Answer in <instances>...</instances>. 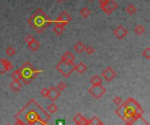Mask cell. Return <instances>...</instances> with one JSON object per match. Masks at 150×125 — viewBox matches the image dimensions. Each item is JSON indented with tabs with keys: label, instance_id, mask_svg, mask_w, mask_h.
I'll list each match as a JSON object with an SVG mask.
<instances>
[{
	"label": "cell",
	"instance_id": "obj_1",
	"mask_svg": "<svg viewBox=\"0 0 150 125\" xmlns=\"http://www.w3.org/2000/svg\"><path fill=\"white\" fill-rule=\"evenodd\" d=\"M15 118L25 125H47L51 117L33 99L15 116Z\"/></svg>",
	"mask_w": 150,
	"mask_h": 125
},
{
	"label": "cell",
	"instance_id": "obj_2",
	"mask_svg": "<svg viewBox=\"0 0 150 125\" xmlns=\"http://www.w3.org/2000/svg\"><path fill=\"white\" fill-rule=\"evenodd\" d=\"M53 22L54 21L49 18L41 9H38L28 19V23L38 32H42Z\"/></svg>",
	"mask_w": 150,
	"mask_h": 125
},
{
	"label": "cell",
	"instance_id": "obj_3",
	"mask_svg": "<svg viewBox=\"0 0 150 125\" xmlns=\"http://www.w3.org/2000/svg\"><path fill=\"white\" fill-rule=\"evenodd\" d=\"M19 69H20L21 77H22L21 81H23L24 84H29L37 74H39L40 73H42V70L34 69L33 65L28 61L25 62Z\"/></svg>",
	"mask_w": 150,
	"mask_h": 125
},
{
	"label": "cell",
	"instance_id": "obj_4",
	"mask_svg": "<svg viewBox=\"0 0 150 125\" xmlns=\"http://www.w3.org/2000/svg\"><path fill=\"white\" fill-rule=\"evenodd\" d=\"M75 63H70L61 60V61L56 65V69L66 78L69 77L70 74L75 71Z\"/></svg>",
	"mask_w": 150,
	"mask_h": 125
},
{
	"label": "cell",
	"instance_id": "obj_5",
	"mask_svg": "<svg viewBox=\"0 0 150 125\" xmlns=\"http://www.w3.org/2000/svg\"><path fill=\"white\" fill-rule=\"evenodd\" d=\"M106 92V89L102 86V85H98V86H91L89 88V93L95 98V99H99L101 98Z\"/></svg>",
	"mask_w": 150,
	"mask_h": 125
},
{
	"label": "cell",
	"instance_id": "obj_6",
	"mask_svg": "<svg viewBox=\"0 0 150 125\" xmlns=\"http://www.w3.org/2000/svg\"><path fill=\"white\" fill-rule=\"evenodd\" d=\"M100 8L102 9V11L107 14V15H111L113 11H115V10L118 8V4L114 1V0H109V2H107L105 4L100 6Z\"/></svg>",
	"mask_w": 150,
	"mask_h": 125
},
{
	"label": "cell",
	"instance_id": "obj_7",
	"mask_svg": "<svg viewBox=\"0 0 150 125\" xmlns=\"http://www.w3.org/2000/svg\"><path fill=\"white\" fill-rule=\"evenodd\" d=\"M25 42H26V44H27L29 49L32 50V51H33V52H34V51H37V50L40 47V42H39L38 40H36V39H35L32 35H30V34H28V35L25 37Z\"/></svg>",
	"mask_w": 150,
	"mask_h": 125
},
{
	"label": "cell",
	"instance_id": "obj_8",
	"mask_svg": "<svg viewBox=\"0 0 150 125\" xmlns=\"http://www.w3.org/2000/svg\"><path fill=\"white\" fill-rule=\"evenodd\" d=\"M72 20V18H71V16L69 14V12H67V11H62V13H61V15L57 18V19H56V21H54L53 23H57V24H61V25H67L68 24H69V22Z\"/></svg>",
	"mask_w": 150,
	"mask_h": 125
},
{
	"label": "cell",
	"instance_id": "obj_9",
	"mask_svg": "<svg viewBox=\"0 0 150 125\" xmlns=\"http://www.w3.org/2000/svg\"><path fill=\"white\" fill-rule=\"evenodd\" d=\"M101 75H102V77H103L106 81L110 82V81H112L117 76V74H116V72L113 70L112 67H106L105 70H103Z\"/></svg>",
	"mask_w": 150,
	"mask_h": 125
},
{
	"label": "cell",
	"instance_id": "obj_10",
	"mask_svg": "<svg viewBox=\"0 0 150 125\" xmlns=\"http://www.w3.org/2000/svg\"><path fill=\"white\" fill-rule=\"evenodd\" d=\"M113 34H114L119 39H125V38L127 36L128 31L127 30V28H126L124 25H118V26L115 28V30L113 31Z\"/></svg>",
	"mask_w": 150,
	"mask_h": 125
},
{
	"label": "cell",
	"instance_id": "obj_11",
	"mask_svg": "<svg viewBox=\"0 0 150 125\" xmlns=\"http://www.w3.org/2000/svg\"><path fill=\"white\" fill-rule=\"evenodd\" d=\"M61 96V92L55 88V87H51L48 89V95H47V98L52 102H55Z\"/></svg>",
	"mask_w": 150,
	"mask_h": 125
},
{
	"label": "cell",
	"instance_id": "obj_12",
	"mask_svg": "<svg viewBox=\"0 0 150 125\" xmlns=\"http://www.w3.org/2000/svg\"><path fill=\"white\" fill-rule=\"evenodd\" d=\"M73 121H74V123L76 125H86L87 124V122H88V120L85 119L83 117V116L82 114H80V113L76 114L73 117Z\"/></svg>",
	"mask_w": 150,
	"mask_h": 125
},
{
	"label": "cell",
	"instance_id": "obj_13",
	"mask_svg": "<svg viewBox=\"0 0 150 125\" xmlns=\"http://www.w3.org/2000/svg\"><path fill=\"white\" fill-rule=\"evenodd\" d=\"M126 125H149V123H148L144 118H142V117H138V118H133L130 122L126 123Z\"/></svg>",
	"mask_w": 150,
	"mask_h": 125
},
{
	"label": "cell",
	"instance_id": "obj_14",
	"mask_svg": "<svg viewBox=\"0 0 150 125\" xmlns=\"http://www.w3.org/2000/svg\"><path fill=\"white\" fill-rule=\"evenodd\" d=\"M62 60H65V61H68V62H70V63H74L75 61V56L72 53L70 52H66L62 56Z\"/></svg>",
	"mask_w": 150,
	"mask_h": 125
},
{
	"label": "cell",
	"instance_id": "obj_15",
	"mask_svg": "<svg viewBox=\"0 0 150 125\" xmlns=\"http://www.w3.org/2000/svg\"><path fill=\"white\" fill-rule=\"evenodd\" d=\"M53 32L57 35V36H60L64 32V25H61V24H57V23H54V26L53 28Z\"/></svg>",
	"mask_w": 150,
	"mask_h": 125
},
{
	"label": "cell",
	"instance_id": "obj_16",
	"mask_svg": "<svg viewBox=\"0 0 150 125\" xmlns=\"http://www.w3.org/2000/svg\"><path fill=\"white\" fill-rule=\"evenodd\" d=\"M10 88L13 91V92H18L20 91V89L22 88V83L20 81H13L11 84H10Z\"/></svg>",
	"mask_w": 150,
	"mask_h": 125
},
{
	"label": "cell",
	"instance_id": "obj_17",
	"mask_svg": "<svg viewBox=\"0 0 150 125\" xmlns=\"http://www.w3.org/2000/svg\"><path fill=\"white\" fill-rule=\"evenodd\" d=\"M87 66L83 62H80L75 66V71H76L78 74H83L87 70Z\"/></svg>",
	"mask_w": 150,
	"mask_h": 125
},
{
	"label": "cell",
	"instance_id": "obj_18",
	"mask_svg": "<svg viewBox=\"0 0 150 125\" xmlns=\"http://www.w3.org/2000/svg\"><path fill=\"white\" fill-rule=\"evenodd\" d=\"M74 49H75V51H76V53H82L85 50V45H84L83 42L79 41V42H77V43H76V44H75V46H74Z\"/></svg>",
	"mask_w": 150,
	"mask_h": 125
},
{
	"label": "cell",
	"instance_id": "obj_19",
	"mask_svg": "<svg viewBox=\"0 0 150 125\" xmlns=\"http://www.w3.org/2000/svg\"><path fill=\"white\" fill-rule=\"evenodd\" d=\"M79 13H80V15H81L83 18H87L88 17L91 16V10H90L88 7H83V8L79 11Z\"/></svg>",
	"mask_w": 150,
	"mask_h": 125
},
{
	"label": "cell",
	"instance_id": "obj_20",
	"mask_svg": "<svg viewBox=\"0 0 150 125\" xmlns=\"http://www.w3.org/2000/svg\"><path fill=\"white\" fill-rule=\"evenodd\" d=\"M91 83L92 84V86L102 85V78H101L99 75H94V76L91 79Z\"/></svg>",
	"mask_w": 150,
	"mask_h": 125
},
{
	"label": "cell",
	"instance_id": "obj_21",
	"mask_svg": "<svg viewBox=\"0 0 150 125\" xmlns=\"http://www.w3.org/2000/svg\"><path fill=\"white\" fill-rule=\"evenodd\" d=\"M126 12L129 15H134L136 12H137V9L136 7L134 5V4H128L127 7H126Z\"/></svg>",
	"mask_w": 150,
	"mask_h": 125
},
{
	"label": "cell",
	"instance_id": "obj_22",
	"mask_svg": "<svg viewBox=\"0 0 150 125\" xmlns=\"http://www.w3.org/2000/svg\"><path fill=\"white\" fill-rule=\"evenodd\" d=\"M11 78H12V80L13 81H21V72H20V69H17V70H15L13 73H12V74H11Z\"/></svg>",
	"mask_w": 150,
	"mask_h": 125
},
{
	"label": "cell",
	"instance_id": "obj_23",
	"mask_svg": "<svg viewBox=\"0 0 150 125\" xmlns=\"http://www.w3.org/2000/svg\"><path fill=\"white\" fill-rule=\"evenodd\" d=\"M134 32H135V34H137L138 36H141V35H142V34L145 32V27H144L142 25L139 24V25H137L135 26V28H134Z\"/></svg>",
	"mask_w": 150,
	"mask_h": 125
},
{
	"label": "cell",
	"instance_id": "obj_24",
	"mask_svg": "<svg viewBox=\"0 0 150 125\" xmlns=\"http://www.w3.org/2000/svg\"><path fill=\"white\" fill-rule=\"evenodd\" d=\"M57 110H58V107L54 103H52L51 104H49L48 107H47V111L50 114H54Z\"/></svg>",
	"mask_w": 150,
	"mask_h": 125
},
{
	"label": "cell",
	"instance_id": "obj_25",
	"mask_svg": "<svg viewBox=\"0 0 150 125\" xmlns=\"http://www.w3.org/2000/svg\"><path fill=\"white\" fill-rule=\"evenodd\" d=\"M5 53L10 56V57H12L16 54V49L13 47V46H9L6 50H5Z\"/></svg>",
	"mask_w": 150,
	"mask_h": 125
},
{
	"label": "cell",
	"instance_id": "obj_26",
	"mask_svg": "<svg viewBox=\"0 0 150 125\" xmlns=\"http://www.w3.org/2000/svg\"><path fill=\"white\" fill-rule=\"evenodd\" d=\"M6 73V69H5V65H4V59H1L0 60V74L3 75Z\"/></svg>",
	"mask_w": 150,
	"mask_h": 125
},
{
	"label": "cell",
	"instance_id": "obj_27",
	"mask_svg": "<svg viewBox=\"0 0 150 125\" xmlns=\"http://www.w3.org/2000/svg\"><path fill=\"white\" fill-rule=\"evenodd\" d=\"M91 124L93 125H104L103 122H102L98 117H92V118L91 119Z\"/></svg>",
	"mask_w": 150,
	"mask_h": 125
},
{
	"label": "cell",
	"instance_id": "obj_28",
	"mask_svg": "<svg viewBox=\"0 0 150 125\" xmlns=\"http://www.w3.org/2000/svg\"><path fill=\"white\" fill-rule=\"evenodd\" d=\"M4 65H5L6 72H8V71H10V70H12V69H13V65H12L11 62H10L7 59H4Z\"/></svg>",
	"mask_w": 150,
	"mask_h": 125
},
{
	"label": "cell",
	"instance_id": "obj_29",
	"mask_svg": "<svg viewBox=\"0 0 150 125\" xmlns=\"http://www.w3.org/2000/svg\"><path fill=\"white\" fill-rule=\"evenodd\" d=\"M142 56L144 58H146L147 60H150V48L149 47H147L146 49L143 50L142 52Z\"/></svg>",
	"mask_w": 150,
	"mask_h": 125
},
{
	"label": "cell",
	"instance_id": "obj_30",
	"mask_svg": "<svg viewBox=\"0 0 150 125\" xmlns=\"http://www.w3.org/2000/svg\"><path fill=\"white\" fill-rule=\"evenodd\" d=\"M60 92H62V91H63V90H65L66 89V88H67V84L66 83H64V82H60L56 87H55Z\"/></svg>",
	"mask_w": 150,
	"mask_h": 125
},
{
	"label": "cell",
	"instance_id": "obj_31",
	"mask_svg": "<svg viewBox=\"0 0 150 125\" xmlns=\"http://www.w3.org/2000/svg\"><path fill=\"white\" fill-rule=\"evenodd\" d=\"M84 51H86L87 54H89V55H91V54H93V53H94V52H95V49H94V47H93V46H85V50H84Z\"/></svg>",
	"mask_w": 150,
	"mask_h": 125
},
{
	"label": "cell",
	"instance_id": "obj_32",
	"mask_svg": "<svg viewBox=\"0 0 150 125\" xmlns=\"http://www.w3.org/2000/svg\"><path fill=\"white\" fill-rule=\"evenodd\" d=\"M113 103H114L115 105L120 106V105H121V103H122V99H121L120 96H116V97H114V99H113Z\"/></svg>",
	"mask_w": 150,
	"mask_h": 125
},
{
	"label": "cell",
	"instance_id": "obj_33",
	"mask_svg": "<svg viewBox=\"0 0 150 125\" xmlns=\"http://www.w3.org/2000/svg\"><path fill=\"white\" fill-rule=\"evenodd\" d=\"M40 95L45 97V98H47V95H48V88H44L40 90Z\"/></svg>",
	"mask_w": 150,
	"mask_h": 125
},
{
	"label": "cell",
	"instance_id": "obj_34",
	"mask_svg": "<svg viewBox=\"0 0 150 125\" xmlns=\"http://www.w3.org/2000/svg\"><path fill=\"white\" fill-rule=\"evenodd\" d=\"M56 125H65V120L64 119H59L56 121Z\"/></svg>",
	"mask_w": 150,
	"mask_h": 125
},
{
	"label": "cell",
	"instance_id": "obj_35",
	"mask_svg": "<svg viewBox=\"0 0 150 125\" xmlns=\"http://www.w3.org/2000/svg\"><path fill=\"white\" fill-rule=\"evenodd\" d=\"M107 2H109V0H98V3H99V5H100V6L105 4Z\"/></svg>",
	"mask_w": 150,
	"mask_h": 125
},
{
	"label": "cell",
	"instance_id": "obj_36",
	"mask_svg": "<svg viewBox=\"0 0 150 125\" xmlns=\"http://www.w3.org/2000/svg\"><path fill=\"white\" fill-rule=\"evenodd\" d=\"M14 125H25V124H24V123H23V122H21L20 120L16 119V123H15V124Z\"/></svg>",
	"mask_w": 150,
	"mask_h": 125
},
{
	"label": "cell",
	"instance_id": "obj_37",
	"mask_svg": "<svg viewBox=\"0 0 150 125\" xmlns=\"http://www.w3.org/2000/svg\"><path fill=\"white\" fill-rule=\"evenodd\" d=\"M58 2H63V1H67V0H57Z\"/></svg>",
	"mask_w": 150,
	"mask_h": 125
},
{
	"label": "cell",
	"instance_id": "obj_38",
	"mask_svg": "<svg viewBox=\"0 0 150 125\" xmlns=\"http://www.w3.org/2000/svg\"><path fill=\"white\" fill-rule=\"evenodd\" d=\"M90 2H93V1H95V0H89Z\"/></svg>",
	"mask_w": 150,
	"mask_h": 125
},
{
	"label": "cell",
	"instance_id": "obj_39",
	"mask_svg": "<svg viewBox=\"0 0 150 125\" xmlns=\"http://www.w3.org/2000/svg\"><path fill=\"white\" fill-rule=\"evenodd\" d=\"M7 125H10V124H7Z\"/></svg>",
	"mask_w": 150,
	"mask_h": 125
}]
</instances>
